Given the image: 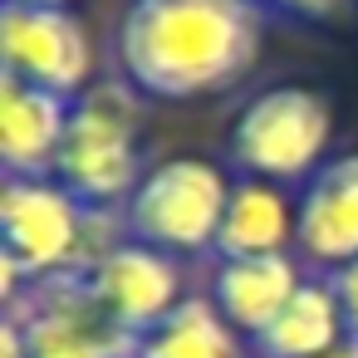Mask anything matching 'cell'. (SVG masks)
<instances>
[{
  "label": "cell",
  "mask_w": 358,
  "mask_h": 358,
  "mask_svg": "<svg viewBox=\"0 0 358 358\" xmlns=\"http://www.w3.org/2000/svg\"><path fill=\"white\" fill-rule=\"evenodd\" d=\"M309 275L299 270L294 255H250V260H216L211 270V304L231 319L236 334H245L250 343L275 324V314L294 299V289Z\"/></svg>",
  "instance_id": "8fae6325"
},
{
  "label": "cell",
  "mask_w": 358,
  "mask_h": 358,
  "mask_svg": "<svg viewBox=\"0 0 358 358\" xmlns=\"http://www.w3.org/2000/svg\"><path fill=\"white\" fill-rule=\"evenodd\" d=\"M0 74L50 89L59 99H79L89 94L94 40L74 10L6 6L0 10Z\"/></svg>",
  "instance_id": "52a82bcc"
},
{
  "label": "cell",
  "mask_w": 358,
  "mask_h": 358,
  "mask_svg": "<svg viewBox=\"0 0 358 358\" xmlns=\"http://www.w3.org/2000/svg\"><path fill=\"white\" fill-rule=\"evenodd\" d=\"M6 319H15L30 358H133V338L94 304L84 275L35 280L15 299H6Z\"/></svg>",
  "instance_id": "8992f818"
},
{
  "label": "cell",
  "mask_w": 358,
  "mask_h": 358,
  "mask_svg": "<svg viewBox=\"0 0 358 358\" xmlns=\"http://www.w3.org/2000/svg\"><path fill=\"white\" fill-rule=\"evenodd\" d=\"M343 338H348V319L329 275H309L294 289V299L275 314V324L250 343V353L255 358H324Z\"/></svg>",
  "instance_id": "4fadbf2b"
},
{
  "label": "cell",
  "mask_w": 358,
  "mask_h": 358,
  "mask_svg": "<svg viewBox=\"0 0 358 358\" xmlns=\"http://www.w3.org/2000/svg\"><path fill=\"white\" fill-rule=\"evenodd\" d=\"M143 152H138V103L128 89L99 84L74 99L64 148L55 157V182L69 187L84 206L113 211L133 196L143 182Z\"/></svg>",
  "instance_id": "5b68a950"
},
{
  "label": "cell",
  "mask_w": 358,
  "mask_h": 358,
  "mask_svg": "<svg viewBox=\"0 0 358 358\" xmlns=\"http://www.w3.org/2000/svg\"><path fill=\"white\" fill-rule=\"evenodd\" d=\"M324 358H358V334H348L343 343H334V348H329Z\"/></svg>",
  "instance_id": "ac0fdd59"
},
{
  "label": "cell",
  "mask_w": 358,
  "mask_h": 358,
  "mask_svg": "<svg viewBox=\"0 0 358 358\" xmlns=\"http://www.w3.org/2000/svg\"><path fill=\"white\" fill-rule=\"evenodd\" d=\"M6 6H55V10H69L74 0H6Z\"/></svg>",
  "instance_id": "d6986e66"
},
{
  "label": "cell",
  "mask_w": 358,
  "mask_h": 358,
  "mask_svg": "<svg viewBox=\"0 0 358 358\" xmlns=\"http://www.w3.org/2000/svg\"><path fill=\"white\" fill-rule=\"evenodd\" d=\"M294 250L324 275H334V270L358 260V152L329 157L299 187Z\"/></svg>",
  "instance_id": "9c48e42d"
},
{
  "label": "cell",
  "mask_w": 358,
  "mask_h": 358,
  "mask_svg": "<svg viewBox=\"0 0 358 358\" xmlns=\"http://www.w3.org/2000/svg\"><path fill=\"white\" fill-rule=\"evenodd\" d=\"M329 285H334V294H338V304H343L348 334H358V260H353V265H343V270H334V275H329Z\"/></svg>",
  "instance_id": "2e32d148"
},
{
  "label": "cell",
  "mask_w": 358,
  "mask_h": 358,
  "mask_svg": "<svg viewBox=\"0 0 358 358\" xmlns=\"http://www.w3.org/2000/svg\"><path fill=\"white\" fill-rule=\"evenodd\" d=\"M133 358H255L250 338L231 329V319L211 304V294H187L162 324H152Z\"/></svg>",
  "instance_id": "5bb4252c"
},
{
  "label": "cell",
  "mask_w": 358,
  "mask_h": 358,
  "mask_svg": "<svg viewBox=\"0 0 358 358\" xmlns=\"http://www.w3.org/2000/svg\"><path fill=\"white\" fill-rule=\"evenodd\" d=\"M0 358H30V348H25L20 329H15V319L0 324Z\"/></svg>",
  "instance_id": "e0dca14e"
},
{
  "label": "cell",
  "mask_w": 358,
  "mask_h": 358,
  "mask_svg": "<svg viewBox=\"0 0 358 358\" xmlns=\"http://www.w3.org/2000/svg\"><path fill=\"white\" fill-rule=\"evenodd\" d=\"M265 45L260 0H128L113 35L118 74L138 99L187 103L241 84Z\"/></svg>",
  "instance_id": "6da1fadb"
},
{
  "label": "cell",
  "mask_w": 358,
  "mask_h": 358,
  "mask_svg": "<svg viewBox=\"0 0 358 358\" xmlns=\"http://www.w3.org/2000/svg\"><path fill=\"white\" fill-rule=\"evenodd\" d=\"M113 211L84 206L55 177H6L0 187V265H6V299H15L35 280L84 275L113 236L103 231Z\"/></svg>",
  "instance_id": "7a4b0ae2"
},
{
  "label": "cell",
  "mask_w": 358,
  "mask_h": 358,
  "mask_svg": "<svg viewBox=\"0 0 358 358\" xmlns=\"http://www.w3.org/2000/svg\"><path fill=\"white\" fill-rule=\"evenodd\" d=\"M299 236V196L280 182L241 177L226 201V221L216 236V260H250V255H289Z\"/></svg>",
  "instance_id": "7c38bea8"
},
{
  "label": "cell",
  "mask_w": 358,
  "mask_h": 358,
  "mask_svg": "<svg viewBox=\"0 0 358 358\" xmlns=\"http://www.w3.org/2000/svg\"><path fill=\"white\" fill-rule=\"evenodd\" d=\"M334 143V103L309 84H270L231 118V162L260 182H309Z\"/></svg>",
  "instance_id": "3957f363"
},
{
  "label": "cell",
  "mask_w": 358,
  "mask_h": 358,
  "mask_svg": "<svg viewBox=\"0 0 358 358\" xmlns=\"http://www.w3.org/2000/svg\"><path fill=\"white\" fill-rule=\"evenodd\" d=\"M260 6L275 10V15H294V20H334L353 0H260Z\"/></svg>",
  "instance_id": "9a60e30c"
},
{
  "label": "cell",
  "mask_w": 358,
  "mask_h": 358,
  "mask_svg": "<svg viewBox=\"0 0 358 358\" xmlns=\"http://www.w3.org/2000/svg\"><path fill=\"white\" fill-rule=\"evenodd\" d=\"M231 187L236 182L226 177V167L211 157H196V152L162 157L143 172V182L123 201V226L133 241L157 245L167 255L216 250Z\"/></svg>",
  "instance_id": "277c9868"
},
{
  "label": "cell",
  "mask_w": 358,
  "mask_h": 358,
  "mask_svg": "<svg viewBox=\"0 0 358 358\" xmlns=\"http://www.w3.org/2000/svg\"><path fill=\"white\" fill-rule=\"evenodd\" d=\"M84 285L94 294V304L138 343L152 324H162L182 299H187V275L177 265V255L157 250V245H143L133 236L113 241L89 270H84Z\"/></svg>",
  "instance_id": "ba28073f"
},
{
  "label": "cell",
  "mask_w": 358,
  "mask_h": 358,
  "mask_svg": "<svg viewBox=\"0 0 358 358\" xmlns=\"http://www.w3.org/2000/svg\"><path fill=\"white\" fill-rule=\"evenodd\" d=\"M74 99L0 74V162L6 177H50L69 133Z\"/></svg>",
  "instance_id": "30bf717a"
}]
</instances>
